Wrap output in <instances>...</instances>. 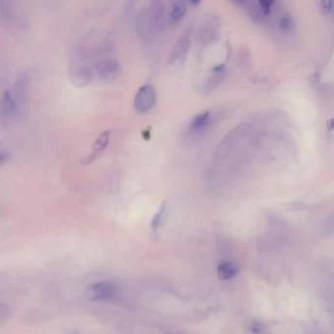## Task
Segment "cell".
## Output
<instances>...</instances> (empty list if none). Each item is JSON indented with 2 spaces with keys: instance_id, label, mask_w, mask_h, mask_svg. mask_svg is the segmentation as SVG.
I'll return each mask as SVG.
<instances>
[{
  "instance_id": "cell-16",
  "label": "cell",
  "mask_w": 334,
  "mask_h": 334,
  "mask_svg": "<svg viewBox=\"0 0 334 334\" xmlns=\"http://www.w3.org/2000/svg\"><path fill=\"white\" fill-rule=\"evenodd\" d=\"M8 155L7 154H0V166H1L3 163H5V161L7 160Z\"/></svg>"
},
{
  "instance_id": "cell-7",
  "label": "cell",
  "mask_w": 334,
  "mask_h": 334,
  "mask_svg": "<svg viewBox=\"0 0 334 334\" xmlns=\"http://www.w3.org/2000/svg\"><path fill=\"white\" fill-rule=\"evenodd\" d=\"M109 141H110V132L109 131L102 132L97 137V139L95 140L94 144L92 146V149H91V153L87 157H85V159L83 160V163L85 165L90 164L94 160H96L98 157H100L101 154L107 148V146L109 144Z\"/></svg>"
},
{
  "instance_id": "cell-9",
  "label": "cell",
  "mask_w": 334,
  "mask_h": 334,
  "mask_svg": "<svg viewBox=\"0 0 334 334\" xmlns=\"http://www.w3.org/2000/svg\"><path fill=\"white\" fill-rule=\"evenodd\" d=\"M218 275L222 280H229L233 278L237 272V267L230 262H223L218 267Z\"/></svg>"
},
{
  "instance_id": "cell-8",
  "label": "cell",
  "mask_w": 334,
  "mask_h": 334,
  "mask_svg": "<svg viewBox=\"0 0 334 334\" xmlns=\"http://www.w3.org/2000/svg\"><path fill=\"white\" fill-rule=\"evenodd\" d=\"M212 121V114L209 111H205L203 113L198 114L195 116L190 124V128L194 131H202L206 129Z\"/></svg>"
},
{
  "instance_id": "cell-6",
  "label": "cell",
  "mask_w": 334,
  "mask_h": 334,
  "mask_svg": "<svg viewBox=\"0 0 334 334\" xmlns=\"http://www.w3.org/2000/svg\"><path fill=\"white\" fill-rule=\"evenodd\" d=\"M190 41H191V30L186 29L176 39L174 44L173 50L170 54L169 63L173 64L184 57L187 50L189 49Z\"/></svg>"
},
{
  "instance_id": "cell-13",
  "label": "cell",
  "mask_w": 334,
  "mask_h": 334,
  "mask_svg": "<svg viewBox=\"0 0 334 334\" xmlns=\"http://www.w3.org/2000/svg\"><path fill=\"white\" fill-rule=\"evenodd\" d=\"M278 27L280 28L281 31L283 32H287V31H290L293 27V22L291 20V18L287 15H284L280 18L279 20V24H278Z\"/></svg>"
},
{
  "instance_id": "cell-17",
  "label": "cell",
  "mask_w": 334,
  "mask_h": 334,
  "mask_svg": "<svg viewBox=\"0 0 334 334\" xmlns=\"http://www.w3.org/2000/svg\"><path fill=\"white\" fill-rule=\"evenodd\" d=\"M163 334H180L178 332H174V331H165Z\"/></svg>"
},
{
  "instance_id": "cell-10",
  "label": "cell",
  "mask_w": 334,
  "mask_h": 334,
  "mask_svg": "<svg viewBox=\"0 0 334 334\" xmlns=\"http://www.w3.org/2000/svg\"><path fill=\"white\" fill-rule=\"evenodd\" d=\"M168 215V207L166 205V203H163L160 207V209L158 210V212L156 213V215L153 217L152 222H151V228L153 231H157L162 224L164 223L166 218Z\"/></svg>"
},
{
  "instance_id": "cell-3",
  "label": "cell",
  "mask_w": 334,
  "mask_h": 334,
  "mask_svg": "<svg viewBox=\"0 0 334 334\" xmlns=\"http://www.w3.org/2000/svg\"><path fill=\"white\" fill-rule=\"evenodd\" d=\"M156 102V91L153 85L147 83L142 85L136 92L134 108L139 113L148 112Z\"/></svg>"
},
{
  "instance_id": "cell-15",
  "label": "cell",
  "mask_w": 334,
  "mask_h": 334,
  "mask_svg": "<svg viewBox=\"0 0 334 334\" xmlns=\"http://www.w3.org/2000/svg\"><path fill=\"white\" fill-rule=\"evenodd\" d=\"M320 6H321V9L326 13H331L332 11V3L330 1H324V2H321L320 3Z\"/></svg>"
},
{
  "instance_id": "cell-1",
  "label": "cell",
  "mask_w": 334,
  "mask_h": 334,
  "mask_svg": "<svg viewBox=\"0 0 334 334\" xmlns=\"http://www.w3.org/2000/svg\"><path fill=\"white\" fill-rule=\"evenodd\" d=\"M29 92V77L26 74L20 76L11 89L4 95L1 111L6 117L19 115L26 107Z\"/></svg>"
},
{
  "instance_id": "cell-14",
  "label": "cell",
  "mask_w": 334,
  "mask_h": 334,
  "mask_svg": "<svg viewBox=\"0 0 334 334\" xmlns=\"http://www.w3.org/2000/svg\"><path fill=\"white\" fill-rule=\"evenodd\" d=\"M252 332L254 333V334H259V333H261V332H263L264 331V329H265V325L261 322V321H259V320H256V321H254L253 323H252Z\"/></svg>"
},
{
  "instance_id": "cell-2",
  "label": "cell",
  "mask_w": 334,
  "mask_h": 334,
  "mask_svg": "<svg viewBox=\"0 0 334 334\" xmlns=\"http://www.w3.org/2000/svg\"><path fill=\"white\" fill-rule=\"evenodd\" d=\"M165 14V7L162 2H152L147 10L141 16L140 25L144 29L145 32L153 33L158 32L162 27Z\"/></svg>"
},
{
  "instance_id": "cell-12",
  "label": "cell",
  "mask_w": 334,
  "mask_h": 334,
  "mask_svg": "<svg viewBox=\"0 0 334 334\" xmlns=\"http://www.w3.org/2000/svg\"><path fill=\"white\" fill-rule=\"evenodd\" d=\"M73 80H77L78 85H84L89 79V72L85 68H77L75 71H73Z\"/></svg>"
},
{
  "instance_id": "cell-11",
  "label": "cell",
  "mask_w": 334,
  "mask_h": 334,
  "mask_svg": "<svg viewBox=\"0 0 334 334\" xmlns=\"http://www.w3.org/2000/svg\"><path fill=\"white\" fill-rule=\"evenodd\" d=\"M185 12H186L185 3L182 1H176L172 6V10H171V14H170L171 19L175 22L178 21L183 17Z\"/></svg>"
},
{
  "instance_id": "cell-5",
  "label": "cell",
  "mask_w": 334,
  "mask_h": 334,
  "mask_svg": "<svg viewBox=\"0 0 334 334\" xmlns=\"http://www.w3.org/2000/svg\"><path fill=\"white\" fill-rule=\"evenodd\" d=\"M95 70L98 77L104 80H114L122 74V66L120 62L114 58H106L97 63Z\"/></svg>"
},
{
  "instance_id": "cell-4",
  "label": "cell",
  "mask_w": 334,
  "mask_h": 334,
  "mask_svg": "<svg viewBox=\"0 0 334 334\" xmlns=\"http://www.w3.org/2000/svg\"><path fill=\"white\" fill-rule=\"evenodd\" d=\"M117 292V286L114 283L100 281L88 285L86 296L92 301H104L114 297Z\"/></svg>"
}]
</instances>
